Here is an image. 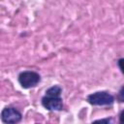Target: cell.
<instances>
[{
	"label": "cell",
	"mask_w": 124,
	"mask_h": 124,
	"mask_svg": "<svg viewBox=\"0 0 124 124\" xmlns=\"http://www.w3.org/2000/svg\"><path fill=\"white\" fill-rule=\"evenodd\" d=\"M87 101L93 106H109L113 104L114 97L107 91H98L88 95Z\"/></svg>",
	"instance_id": "obj_1"
},
{
	"label": "cell",
	"mask_w": 124,
	"mask_h": 124,
	"mask_svg": "<svg viewBox=\"0 0 124 124\" xmlns=\"http://www.w3.org/2000/svg\"><path fill=\"white\" fill-rule=\"evenodd\" d=\"M41 80V77L34 71H24L18 75V82L21 87L28 89L35 87Z\"/></svg>",
	"instance_id": "obj_2"
},
{
	"label": "cell",
	"mask_w": 124,
	"mask_h": 124,
	"mask_svg": "<svg viewBox=\"0 0 124 124\" xmlns=\"http://www.w3.org/2000/svg\"><path fill=\"white\" fill-rule=\"evenodd\" d=\"M21 113L15 108L12 107H7L5 108H3V110L1 111L0 117L3 123L6 124H15V123H18L21 120Z\"/></svg>",
	"instance_id": "obj_3"
},
{
	"label": "cell",
	"mask_w": 124,
	"mask_h": 124,
	"mask_svg": "<svg viewBox=\"0 0 124 124\" xmlns=\"http://www.w3.org/2000/svg\"><path fill=\"white\" fill-rule=\"evenodd\" d=\"M42 105L47 110H61L63 108V101L60 96L45 95L42 98Z\"/></svg>",
	"instance_id": "obj_4"
},
{
	"label": "cell",
	"mask_w": 124,
	"mask_h": 124,
	"mask_svg": "<svg viewBox=\"0 0 124 124\" xmlns=\"http://www.w3.org/2000/svg\"><path fill=\"white\" fill-rule=\"evenodd\" d=\"M122 61H123V59H119V60H118V65H119V68H120L121 71H123V68H122Z\"/></svg>",
	"instance_id": "obj_5"
}]
</instances>
